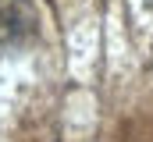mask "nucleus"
I'll use <instances>...</instances> for the list:
<instances>
[{
    "label": "nucleus",
    "mask_w": 153,
    "mask_h": 142,
    "mask_svg": "<svg viewBox=\"0 0 153 142\" xmlns=\"http://www.w3.org/2000/svg\"><path fill=\"white\" fill-rule=\"evenodd\" d=\"M25 32H32V7L25 0H0V46L18 43Z\"/></svg>",
    "instance_id": "f257e3e1"
},
{
    "label": "nucleus",
    "mask_w": 153,
    "mask_h": 142,
    "mask_svg": "<svg viewBox=\"0 0 153 142\" xmlns=\"http://www.w3.org/2000/svg\"><path fill=\"white\" fill-rule=\"evenodd\" d=\"M146 7H153V0H146Z\"/></svg>",
    "instance_id": "f03ea898"
}]
</instances>
